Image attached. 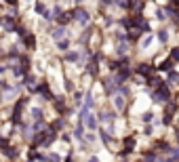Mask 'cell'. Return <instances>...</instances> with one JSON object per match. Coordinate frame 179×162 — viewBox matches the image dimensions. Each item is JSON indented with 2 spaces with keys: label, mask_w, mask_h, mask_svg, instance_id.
I'll list each match as a JSON object with an SVG mask.
<instances>
[]
</instances>
